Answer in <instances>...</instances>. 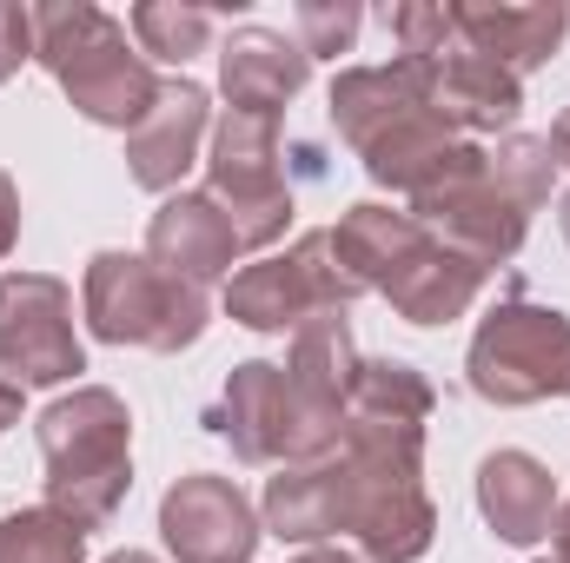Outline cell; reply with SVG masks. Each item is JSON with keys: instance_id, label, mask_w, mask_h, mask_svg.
Here are the masks:
<instances>
[{"instance_id": "277c9868", "label": "cell", "mask_w": 570, "mask_h": 563, "mask_svg": "<svg viewBox=\"0 0 570 563\" xmlns=\"http://www.w3.org/2000/svg\"><path fill=\"white\" fill-rule=\"evenodd\" d=\"M87 312H94V332L100 338H140V345H186L206 318V305L186 292L179 279H159L146 259H94V279H87Z\"/></svg>"}, {"instance_id": "5b68a950", "label": "cell", "mask_w": 570, "mask_h": 563, "mask_svg": "<svg viewBox=\"0 0 570 563\" xmlns=\"http://www.w3.org/2000/svg\"><path fill=\"white\" fill-rule=\"evenodd\" d=\"M0 365L27 385H53L80 372L67 292L53 279H0Z\"/></svg>"}, {"instance_id": "e0dca14e", "label": "cell", "mask_w": 570, "mask_h": 563, "mask_svg": "<svg viewBox=\"0 0 570 563\" xmlns=\"http://www.w3.org/2000/svg\"><path fill=\"white\" fill-rule=\"evenodd\" d=\"M27 40H33V13L20 7H0V80L27 60Z\"/></svg>"}, {"instance_id": "44dd1931", "label": "cell", "mask_w": 570, "mask_h": 563, "mask_svg": "<svg viewBox=\"0 0 570 563\" xmlns=\"http://www.w3.org/2000/svg\"><path fill=\"white\" fill-rule=\"evenodd\" d=\"M564 563H570V517H564Z\"/></svg>"}, {"instance_id": "ffe728a7", "label": "cell", "mask_w": 570, "mask_h": 563, "mask_svg": "<svg viewBox=\"0 0 570 563\" xmlns=\"http://www.w3.org/2000/svg\"><path fill=\"white\" fill-rule=\"evenodd\" d=\"M551 146H558V152H570V120L558 127V140H551Z\"/></svg>"}, {"instance_id": "3957f363", "label": "cell", "mask_w": 570, "mask_h": 563, "mask_svg": "<svg viewBox=\"0 0 570 563\" xmlns=\"http://www.w3.org/2000/svg\"><path fill=\"white\" fill-rule=\"evenodd\" d=\"M471 385L498 405H524L544 392H570V325L558 312L504 305L471 345Z\"/></svg>"}, {"instance_id": "7c38bea8", "label": "cell", "mask_w": 570, "mask_h": 563, "mask_svg": "<svg viewBox=\"0 0 570 563\" xmlns=\"http://www.w3.org/2000/svg\"><path fill=\"white\" fill-rule=\"evenodd\" d=\"M451 13H458V33L471 40V53L511 60V67H538L564 40L558 7H451Z\"/></svg>"}, {"instance_id": "7402d4cb", "label": "cell", "mask_w": 570, "mask_h": 563, "mask_svg": "<svg viewBox=\"0 0 570 563\" xmlns=\"http://www.w3.org/2000/svg\"><path fill=\"white\" fill-rule=\"evenodd\" d=\"M305 563H345V557H305Z\"/></svg>"}, {"instance_id": "8992f818", "label": "cell", "mask_w": 570, "mask_h": 563, "mask_svg": "<svg viewBox=\"0 0 570 563\" xmlns=\"http://www.w3.org/2000/svg\"><path fill=\"white\" fill-rule=\"evenodd\" d=\"M253 537L259 531H253L239 491L219 484V477H186L166 497V544L186 563H246Z\"/></svg>"}, {"instance_id": "d6986e66", "label": "cell", "mask_w": 570, "mask_h": 563, "mask_svg": "<svg viewBox=\"0 0 570 563\" xmlns=\"http://www.w3.org/2000/svg\"><path fill=\"white\" fill-rule=\"evenodd\" d=\"M13 405H20V398H13V392H7V385H0V431H7V424H13Z\"/></svg>"}, {"instance_id": "ac0fdd59", "label": "cell", "mask_w": 570, "mask_h": 563, "mask_svg": "<svg viewBox=\"0 0 570 563\" xmlns=\"http://www.w3.org/2000/svg\"><path fill=\"white\" fill-rule=\"evenodd\" d=\"M7 239H13V186L0 172V253H7Z\"/></svg>"}, {"instance_id": "7a4b0ae2", "label": "cell", "mask_w": 570, "mask_h": 563, "mask_svg": "<svg viewBox=\"0 0 570 563\" xmlns=\"http://www.w3.org/2000/svg\"><path fill=\"white\" fill-rule=\"evenodd\" d=\"M40 444H47V464H53L60 517L73 531L100 524L127 491V412H120V398L87 392L73 405H53L40 418Z\"/></svg>"}, {"instance_id": "ba28073f", "label": "cell", "mask_w": 570, "mask_h": 563, "mask_svg": "<svg viewBox=\"0 0 570 563\" xmlns=\"http://www.w3.org/2000/svg\"><path fill=\"white\" fill-rule=\"evenodd\" d=\"M338 292H352L345 279H332V273H318L312 266V239L298 246V259H266V266H253L246 279L233 285V318H246V325H259V332H279L292 325L312 298H338Z\"/></svg>"}, {"instance_id": "6da1fadb", "label": "cell", "mask_w": 570, "mask_h": 563, "mask_svg": "<svg viewBox=\"0 0 570 563\" xmlns=\"http://www.w3.org/2000/svg\"><path fill=\"white\" fill-rule=\"evenodd\" d=\"M33 40H40V60L53 67V80L73 93V107L87 120L140 127L146 107L159 100V87L146 80V67L127 47V27L94 13V7H40Z\"/></svg>"}, {"instance_id": "603a6c76", "label": "cell", "mask_w": 570, "mask_h": 563, "mask_svg": "<svg viewBox=\"0 0 570 563\" xmlns=\"http://www.w3.org/2000/svg\"><path fill=\"white\" fill-rule=\"evenodd\" d=\"M114 563H146V557H114Z\"/></svg>"}, {"instance_id": "4fadbf2b", "label": "cell", "mask_w": 570, "mask_h": 563, "mask_svg": "<svg viewBox=\"0 0 570 563\" xmlns=\"http://www.w3.org/2000/svg\"><path fill=\"white\" fill-rule=\"evenodd\" d=\"M484 517H491L498 537H511V544L544 537V531H551V477H544L531 457H518V451L491 457V464H484Z\"/></svg>"}, {"instance_id": "9c48e42d", "label": "cell", "mask_w": 570, "mask_h": 563, "mask_svg": "<svg viewBox=\"0 0 570 563\" xmlns=\"http://www.w3.org/2000/svg\"><path fill=\"white\" fill-rule=\"evenodd\" d=\"M305 87V47H285L279 33H233L226 40V93L239 113H279Z\"/></svg>"}, {"instance_id": "8fae6325", "label": "cell", "mask_w": 570, "mask_h": 563, "mask_svg": "<svg viewBox=\"0 0 570 563\" xmlns=\"http://www.w3.org/2000/svg\"><path fill=\"white\" fill-rule=\"evenodd\" d=\"M206 127V93L199 87H159V100L146 107V120L134 127V172L140 186H173L193 159V140Z\"/></svg>"}, {"instance_id": "52a82bcc", "label": "cell", "mask_w": 570, "mask_h": 563, "mask_svg": "<svg viewBox=\"0 0 570 563\" xmlns=\"http://www.w3.org/2000/svg\"><path fill=\"white\" fill-rule=\"evenodd\" d=\"M412 67H419V87H425L431 113H444V120H464V127H504V120L518 113V80H511L498 60L471 53V47L438 53V60H412Z\"/></svg>"}, {"instance_id": "cb8c5ba5", "label": "cell", "mask_w": 570, "mask_h": 563, "mask_svg": "<svg viewBox=\"0 0 570 563\" xmlns=\"http://www.w3.org/2000/svg\"><path fill=\"white\" fill-rule=\"evenodd\" d=\"M564 233H570V206H564Z\"/></svg>"}, {"instance_id": "2e32d148", "label": "cell", "mask_w": 570, "mask_h": 563, "mask_svg": "<svg viewBox=\"0 0 570 563\" xmlns=\"http://www.w3.org/2000/svg\"><path fill=\"white\" fill-rule=\"evenodd\" d=\"M298 33H305V53H338V47H352L358 13L352 7H298Z\"/></svg>"}, {"instance_id": "30bf717a", "label": "cell", "mask_w": 570, "mask_h": 563, "mask_svg": "<svg viewBox=\"0 0 570 563\" xmlns=\"http://www.w3.org/2000/svg\"><path fill=\"white\" fill-rule=\"evenodd\" d=\"M153 253L166 259L173 279H179V273H186V279H213V273L233 266L239 233H233V219H219L213 199H173V206L153 219Z\"/></svg>"}, {"instance_id": "9a60e30c", "label": "cell", "mask_w": 570, "mask_h": 563, "mask_svg": "<svg viewBox=\"0 0 570 563\" xmlns=\"http://www.w3.org/2000/svg\"><path fill=\"white\" fill-rule=\"evenodd\" d=\"M134 33L146 40V53H159V60H186L206 33H213V13H179V7H140L134 13Z\"/></svg>"}, {"instance_id": "5bb4252c", "label": "cell", "mask_w": 570, "mask_h": 563, "mask_svg": "<svg viewBox=\"0 0 570 563\" xmlns=\"http://www.w3.org/2000/svg\"><path fill=\"white\" fill-rule=\"evenodd\" d=\"M0 563H80V531L53 511L7 517L0 524Z\"/></svg>"}]
</instances>
